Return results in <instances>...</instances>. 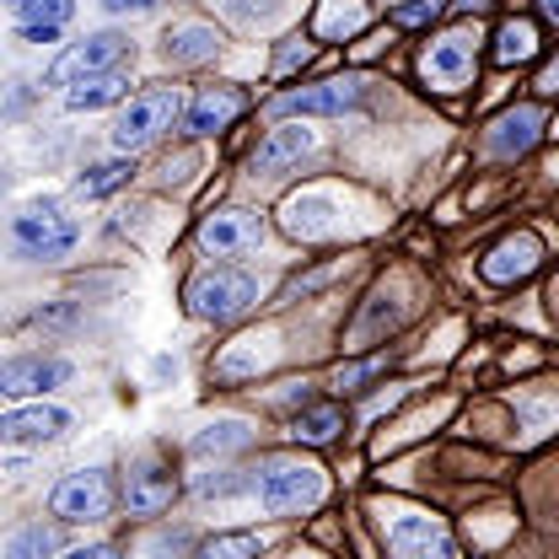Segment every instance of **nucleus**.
I'll use <instances>...</instances> for the list:
<instances>
[{
    "label": "nucleus",
    "instance_id": "nucleus-32",
    "mask_svg": "<svg viewBox=\"0 0 559 559\" xmlns=\"http://www.w3.org/2000/svg\"><path fill=\"white\" fill-rule=\"evenodd\" d=\"M108 16H145V11H156L162 0H97Z\"/></svg>",
    "mask_w": 559,
    "mask_h": 559
},
{
    "label": "nucleus",
    "instance_id": "nucleus-25",
    "mask_svg": "<svg viewBox=\"0 0 559 559\" xmlns=\"http://www.w3.org/2000/svg\"><path fill=\"white\" fill-rule=\"evenodd\" d=\"M242 489H259V474H248V468H205V474H194V495L200 500H231Z\"/></svg>",
    "mask_w": 559,
    "mask_h": 559
},
{
    "label": "nucleus",
    "instance_id": "nucleus-11",
    "mask_svg": "<svg viewBox=\"0 0 559 559\" xmlns=\"http://www.w3.org/2000/svg\"><path fill=\"white\" fill-rule=\"evenodd\" d=\"M544 108L538 103H516V108H506V114H495L485 130V156L489 162H516V156H527L538 140H544Z\"/></svg>",
    "mask_w": 559,
    "mask_h": 559
},
{
    "label": "nucleus",
    "instance_id": "nucleus-9",
    "mask_svg": "<svg viewBox=\"0 0 559 559\" xmlns=\"http://www.w3.org/2000/svg\"><path fill=\"white\" fill-rule=\"evenodd\" d=\"M474 70H479V38H474L468 27L441 33V38L419 55V75H425V86H436V92H463V86L474 81Z\"/></svg>",
    "mask_w": 559,
    "mask_h": 559
},
{
    "label": "nucleus",
    "instance_id": "nucleus-35",
    "mask_svg": "<svg viewBox=\"0 0 559 559\" xmlns=\"http://www.w3.org/2000/svg\"><path fill=\"white\" fill-rule=\"evenodd\" d=\"M538 11H544V22H549V27H559V0H538Z\"/></svg>",
    "mask_w": 559,
    "mask_h": 559
},
{
    "label": "nucleus",
    "instance_id": "nucleus-2",
    "mask_svg": "<svg viewBox=\"0 0 559 559\" xmlns=\"http://www.w3.org/2000/svg\"><path fill=\"white\" fill-rule=\"evenodd\" d=\"M377 538L393 559H457L447 522L419 506H377Z\"/></svg>",
    "mask_w": 559,
    "mask_h": 559
},
{
    "label": "nucleus",
    "instance_id": "nucleus-17",
    "mask_svg": "<svg viewBox=\"0 0 559 559\" xmlns=\"http://www.w3.org/2000/svg\"><path fill=\"white\" fill-rule=\"evenodd\" d=\"M318 140H312V130H290V124H280V130H270V135L259 140V151L248 156V173L259 178H280V173H290V167H301V156L312 151Z\"/></svg>",
    "mask_w": 559,
    "mask_h": 559
},
{
    "label": "nucleus",
    "instance_id": "nucleus-15",
    "mask_svg": "<svg viewBox=\"0 0 559 559\" xmlns=\"http://www.w3.org/2000/svg\"><path fill=\"white\" fill-rule=\"evenodd\" d=\"M538 264H544V242H538L533 231H511V237H500L485 253L479 275H485L489 285H516V280L538 275Z\"/></svg>",
    "mask_w": 559,
    "mask_h": 559
},
{
    "label": "nucleus",
    "instance_id": "nucleus-22",
    "mask_svg": "<svg viewBox=\"0 0 559 559\" xmlns=\"http://www.w3.org/2000/svg\"><path fill=\"white\" fill-rule=\"evenodd\" d=\"M538 55V27L527 16H506L495 33V66H522Z\"/></svg>",
    "mask_w": 559,
    "mask_h": 559
},
{
    "label": "nucleus",
    "instance_id": "nucleus-38",
    "mask_svg": "<svg viewBox=\"0 0 559 559\" xmlns=\"http://www.w3.org/2000/svg\"><path fill=\"white\" fill-rule=\"evenodd\" d=\"M11 5H22V0H11Z\"/></svg>",
    "mask_w": 559,
    "mask_h": 559
},
{
    "label": "nucleus",
    "instance_id": "nucleus-18",
    "mask_svg": "<svg viewBox=\"0 0 559 559\" xmlns=\"http://www.w3.org/2000/svg\"><path fill=\"white\" fill-rule=\"evenodd\" d=\"M162 44H167V49H162V55H167V66H205V60L221 55V33H215L210 22H200V16L173 22Z\"/></svg>",
    "mask_w": 559,
    "mask_h": 559
},
{
    "label": "nucleus",
    "instance_id": "nucleus-14",
    "mask_svg": "<svg viewBox=\"0 0 559 559\" xmlns=\"http://www.w3.org/2000/svg\"><path fill=\"white\" fill-rule=\"evenodd\" d=\"M248 103L253 97L242 86H200L189 97V108H183V130L189 135H221V130H231L248 114Z\"/></svg>",
    "mask_w": 559,
    "mask_h": 559
},
{
    "label": "nucleus",
    "instance_id": "nucleus-7",
    "mask_svg": "<svg viewBox=\"0 0 559 559\" xmlns=\"http://www.w3.org/2000/svg\"><path fill=\"white\" fill-rule=\"evenodd\" d=\"M264 237H270V226H264L259 210L226 205V210H210L205 221H200V253H205V259H221V264L259 253Z\"/></svg>",
    "mask_w": 559,
    "mask_h": 559
},
{
    "label": "nucleus",
    "instance_id": "nucleus-1",
    "mask_svg": "<svg viewBox=\"0 0 559 559\" xmlns=\"http://www.w3.org/2000/svg\"><path fill=\"white\" fill-rule=\"evenodd\" d=\"M81 242V221L70 215L66 200H33L11 215V248L27 264H60Z\"/></svg>",
    "mask_w": 559,
    "mask_h": 559
},
{
    "label": "nucleus",
    "instance_id": "nucleus-29",
    "mask_svg": "<svg viewBox=\"0 0 559 559\" xmlns=\"http://www.w3.org/2000/svg\"><path fill=\"white\" fill-rule=\"evenodd\" d=\"M441 5L447 0H404V5H393V27H430L441 16Z\"/></svg>",
    "mask_w": 559,
    "mask_h": 559
},
{
    "label": "nucleus",
    "instance_id": "nucleus-3",
    "mask_svg": "<svg viewBox=\"0 0 559 559\" xmlns=\"http://www.w3.org/2000/svg\"><path fill=\"white\" fill-rule=\"evenodd\" d=\"M183 301H189V318H200V323H237L242 312L259 307V280L231 264H210L189 280Z\"/></svg>",
    "mask_w": 559,
    "mask_h": 559
},
{
    "label": "nucleus",
    "instance_id": "nucleus-34",
    "mask_svg": "<svg viewBox=\"0 0 559 559\" xmlns=\"http://www.w3.org/2000/svg\"><path fill=\"white\" fill-rule=\"evenodd\" d=\"M538 92H544V97H555V92H559V60H549V66H544V75H538Z\"/></svg>",
    "mask_w": 559,
    "mask_h": 559
},
{
    "label": "nucleus",
    "instance_id": "nucleus-33",
    "mask_svg": "<svg viewBox=\"0 0 559 559\" xmlns=\"http://www.w3.org/2000/svg\"><path fill=\"white\" fill-rule=\"evenodd\" d=\"M66 559H119V549L114 544H75V549H66Z\"/></svg>",
    "mask_w": 559,
    "mask_h": 559
},
{
    "label": "nucleus",
    "instance_id": "nucleus-10",
    "mask_svg": "<svg viewBox=\"0 0 559 559\" xmlns=\"http://www.w3.org/2000/svg\"><path fill=\"white\" fill-rule=\"evenodd\" d=\"M130 60V38L124 33H92V38H81V44H70L66 55L49 66V86H75V81H86V75H103V70H119Z\"/></svg>",
    "mask_w": 559,
    "mask_h": 559
},
{
    "label": "nucleus",
    "instance_id": "nucleus-23",
    "mask_svg": "<svg viewBox=\"0 0 559 559\" xmlns=\"http://www.w3.org/2000/svg\"><path fill=\"white\" fill-rule=\"evenodd\" d=\"M340 430H345V409H340V404H301V415L290 425V436L307 441V447H323V441H334Z\"/></svg>",
    "mask_w": 559,
    "mask_h": 559
},
{
    "label": "nucleus",
    "instance_id": "nucleus-16",
    "mask_svg": "<svg viewBox=\"0 0 559 559\" xmlns=\"http://www.w3.org/2000/svg\"><path fill=\"white\" fill-rule=\"evenodd\" d=\"M70 430V415L55 404H33V409H5L0 415V441L5 447H44V441H60Z\"/></svg>",
    "mask_w": 559,
    "mask_h": 559
},
{
    "label": "nucleus",
    "instance_id": "nucleus-28",
    "mask_svg": "<svg viewBox=\"0 0 559 559\" xmlns=\"http://www.w3.org/2000/svg\"><path fill=\"white\" fill-rule=\"evenodd\" d=\"M382 371V355H371V360H355V366H340L334 371V388L340 393H366V382Z\"/></svg>",
    "mask_w": 559,
    "mask_h": 559
},
{
    "label": "nucleus",
    "instance_id": "nucleus-20",
    "mask_svg": "<svg viewBox=\"0 0 559 559\" xmlns=\"http://www.w3.org/2000/svg\"><path fill=\"white\" fill-rule=\"evenodd\" d=\"M114 103H130V75H124V66L103 70V75H86V81L66 86V108L70 114H97V108H114Z\"/></svg>",
    "mask_w": 559,
    "mask_h": 559
},
{
    "label": "nucleus",
    "instance_id": "nucleus-19",
    "mask_svg": "<svg viewBox=\"0 0 559 559\" xmlns=\"http://www.w3.org/2000/svg\"><path fill=\"white\" fill-rule=\"evenodd\" d=\"M70 16H75V0H22L16 5V33L27 44H60Z\"/></svg>",
    "mask_w": 559,
    "mask_h": 559
},
{
    "label": "nucleus",
    "instance_id": "nucleus-31",
    "mask_svg": "<svg viewBox=\"0 0 559 559\" xmlns=\"http://www.w3.org/2000/svg\"><path fill=\"white\" fill-rule=\"evenodd\" d=\"M307 60H312V49H307L301 38H290V44L280 49V60H275V75H290V70H296V66H307Z\"/></svg>",
    "mask_w": 559,
    "mask_h": 559
},
{
    "label": "nucleus",
    "instance_id": "nucleus-12",
    "mask_svg": "<svg viewBox=\"0 0 559 559\" xmlns=\"http://www.w3.org/2000/svg\"><path fill=\"white\" fill-rule=\"evenodd\" d=\"M70 382V360L66 355H11L5 366H0V393L5 399H44V393H55V388H66Z\"/></svg>",
    "mask_w": 559,
    "mask_h": 559
},
{
    "label": "nucleus",
    "instance_id": "nucleus-21",
    "mask_svg": "<svg viewBox=\"0 0 559 559\" xmlns=\"http://www.w3.org/2000/svg\"><path fill=\"white\" fill-rule=\"evenodd\" d=\"M135 178V156H108V162H92L81 178H75V194L81 200H103V194H114V189H124Z\"/></svg>",
    "mask_w": 559,
    "mask_h": 559
},
{
    "label": "nucleus",
    "instance_id": "nucleus-13",
    "mask_svg": "<svg viewBox=\"0 0 559 559\" xmlns=\"http://www.w3.org/2000/svg\"><path fill=\"white\" fill-rule=\"evenodd\" d=\"M173 500H178L173 468L162 457H135L130 474H124V506H130V516H162V511H173Z\"/></svg>",
    "mask_w": 559,
    "mask_h": 559
},
{
    "label": "nucleus",
    "instance_id": "nucleus-8",
    "mask_svg": "<svg viewBox=\"0 0 559 559\" xmlns=\"http://www.w3.org/2000/svg\"><path fill=\"white\" fill-rule=\"evenodd\" d=\"M114 500H119V489H114L108 468H75L49 489V511L60 522H103V516H114Z\"/></svg>",
    "mask_w": 559,
    "mask_h": 559
},
{
    "label": "nucleus",
    "instance_id": "nucleus-27",
    "mask_svg": "<svg viewBox=\"0 0 559 559\" xmlns=\"http://www.w3.org/2000/svg\"><path fill=\"white\" fill-rule=\"evenodd\" d=\"M259 555H264L259 533H215V538H205L194 549V559H259Z\"/></svg>",
    "mask_w": 559,
    "mask_h": 559
},
{
    "label": "nucleus",
    "instance_id": "nucleus-6",
    "mask_svg": "<svg viewBox=\"0 0 559 559\" xmlns=\"http://www.w3.org/2000/svg\"><path fill=\"white\" fill-rule=\"evenodd\" d=\"M366 103V81L360 75H329V81H312V86H285L264 103L270 119H340V114H355Z\"/></svg>",
    "mask_w": 559,
    "mask_h": 559
},
{
    "label": "nucleus",
    "instance_id": "nucleus-24",
    "mask_svg": "<svg viewBox=\"0 0 559 559\" xmlns=\"http://www.w3.org/2000/svg\"><path fill=\"white\" fill-rule=\"evenodd\" d=\"M242 447H253L248 419H215L194 436V457H226V452H242Z\"/></svg>",
    "mask_w": 559,
    "mask_h": 559
},
{
    "label": "nucleus",
    "instance_id": "nucleus-5",
    "mask_svg": "<svg viewBox=\"0 0 559 559\" xmlns=\"http://www.w3.org/2000/svg\"><path fill=\"white\" fill-rule=\"evenodd\" d=\"M183 108H189V103H183L178 86H145V92H135V97L124 103V114H119V124H114V145H119L124 156L156 145L173 124H183Z\"/></svg>",
    "mask_w": 559,
    "mask_h": 559
},
{
    "label": "nucleus",
    "instance_id": "nucleus-30",
    "mask_svg": "<svg viewBox=\"0 0 559 559\" xmlns=\"http://www.w3.org/2000/svg\"><path fill=\"white\" fill-rule=\"evenodd\" d=\"M366 27V5L360 0H349V5H334L323 22H318V33H360Z\"/></svg>",
    "mask_w": 559,
    "mask_h": 559
},
{
    "label": "nucleus",
    "instance_id": "nucleus-37",
    "mask_svg": "<svg viewBox=\"0 0 559 559\" xmlns=\"http://www.w3.org/2000/svg\"><path fill=\"white\" fill-rule=\"evenodd\" d=\"M301 559H318V555H301Z\"/></svg>",
    "mask_w": 559,
    "mask_h": 559
},
{
    "label": "nucleus",
    "instance_id": "nucleus-26",
    "mask_svg": "<svg viewBox=\"0 0 559 559\" xmlns=\"http://www.w3.org/2000/svg\"><path fill=\"white\" fill-rule=\"evenodd\" d=\"M55 549H60V533H55L49 522H27V527H16V533H11L5 559H49Z\"/></svg>",
    "mask_w": 559,
    "mask_h": 559
},
{
    "label": "nucleus",
    "instance_id": "nucleus-4",
    "mask_svg": "<svg viewBox=\"0 0 559 559\" xmlns=\"http://www.w3.org/2000/svg\"><path fill=\"white\" fill-rule=\"evenodd\" d=\"M259 506L270 516H296V511H312L323 506L329 495V479L318 463H301V457H264L259 463Z\"/></svg>",
    "mask_w": 559,
    "mask_h": 559
},
{
    "label": "nucleus",
    "instance_id": "nucleus-36",
    "mask_svg": "<svg viewBox=\"0 0 559 559\" xmlns=\"http://www.w3.org/2000/svg\"><path fill=\"white\" fill-rule=\"evenodd\" d=\"M457 11H485V5H495V0H452Z\"/></svg>",
    "mask_w": 559,
    "mask_h": 559
}]
</instances>
